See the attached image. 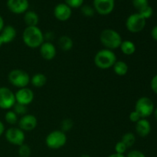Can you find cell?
<instances>
[{"label": "cell", "mask_w": 157, "mask_h": 157, "mask_svg": "<svg viewBox=\"0 0 157 157\" xmlns=\"http://www.w3.org/2000/svg\"><path fill=\"white\" fill-rule=\"evenodd\" d=\"M22 40L27 47L36 48L44 43V36L42 31L38 26H29L23 31Z\"/></svg>", "instance_id": "cell-1"}, {"label": "cell", "mask_w": 157, "mask_h": 157, "mask_svg": "<svg viewBox=\"0 0 157 157\" xmlns=\"http://www.w3.org/2000/svg\"><path fill=\"white\" fill-rule=\"evenodd\" d=\"M100 41L101 44L106 49L113 51L119 48L123 39L121 34L112 29H106L101 32L100 35Z\"/></svg>", "instance_id": "cell-2"}, {"label": "cell", "mask_w": 157, "mask_h": 157, "mask_svg": "<svg viewBox=\"0 0 157 157\" xmlns=\"http://www.w3.org/2000/svg\"><path fill=\"white\" fill-rule=\"evenodd\" d=\"M117 56L114 52L109 49H101L98 52L94 58V62L97 67L102 70L111 68L116 63Z\"/></svg>", "instance_id": "cell-3"}, {"label": "cell", "mask_w": 157, "mask_h": 157, "mask_svg": "<svg viewBox=\"0 0 157 157\" xmlns=\"http://www.w3.org/2000/svg\"><path fill=\"white\" fill-rule=\"evenodd\" d=\"M9 83L18 89L28 87L31 81V78L25 71L21 69H14L8 75Z\"/></svg>", "instance_id": "cell-4"}, {"label": "cell", "mask_w": 157, "mask_h": 157, "mask_svg": "<svg viewBox=\"0 0 157 157\" xmlns=\"http://www.w3.org/2000/svg\"><path fill=\"white\" fill-rule=\"evenodd\" d=\"M67 136L61 130H54L48 134L45 138V144L52 150H58L64 147L67 143Z\"/></svg>", "instance_id": "cell-5"}, {"label": "cell", "mask_w": 157, "mask_h": 157, "mask_svg": "<svg viewBox=\"0 0 157 157\" xmlns=\"http://www.w3.org/2000/svg\"><path fill=\"white\" fill-rule=\"evenodd\" d=\"M155 110L153 101L148 97H142L136 101L135 104V110L141 118H146L151 116Z\"/></svg>", "instance_id": "cell-6"}, {"label": "cell", "mask_w": 157, "mask_h": 157, "mask_svg": "<svg viewBox=\"0 0 157 157\" xmlns=\"http://www.w3.org/2000/svg\"><path fill=\"white\" fill-rule=\"evenodd\" d=\"M147 20L139 13L131 14L126 20V28L131 33H139L144 29Z\"/></svg>", "instance_id": "cell-7"}, {"label": "cell", "mask_w": 157, "mask_h": 157, "mask_svg": "<svg viewBox=\"0 0 157 157\" xmlns=\"http://www.w3.org/2000/svg\"><path fill=\"white\" fill-rule=\"evenodd\" d=\"M6 139L9 144L15 146H21L24 144L25 140V135L23 130H21L19 127H12L6 130L5 133Z\"/></svg>", "instance_id": "cell-8"}, {"label": "cell", "mask_w": 157, "mask_h": 157, "mask_svg": "<svg viewBox=\"0 0 157 157\" xmlns=\"http://www.w3.org/2000/svg\"><path fill=\"white\" fill-rule=\"evenodd\" d=\"M15 103V94L9 87H0V108L2 110H10Z\"/></svg>", "instance_id": "cell-9"}, {"label": "cell", "mask_w": 157, "mask_h": 157, "mask_svg": "<svg viewBox=\"0 0 157 157\" xmlns=\"http://www.w3.org/2000/svg\"><path fill=\"white\" fill-rule=\"evenodd\" d=\"M93 4L95 12L101 15H107L114 9L115 0H94Z\"/></svg>", "instance_id": "cell-10"}, {"label": "cell", "mask_w": 157, "mask_h": 157, "mask_svg": "<svg viewBox=\"0 0 157 157\" xmlns=\"http://www.w3.org/2000/svg\"><path fill=\"white\" fill-rule=\"evenodd\" d=\"M15 96L16 103L25 106L30 104L34 101V98H35L34 92L32 91V89L29 88L28 87L18 89L15 94Z\"/></svg>", "instance_id": "cell-11"}, {"label": "cell", "mask_w": 157, "mask_h": 157, "mask_svg": "<svg viewBox=\"0 0 157 157\" xmlns=\"http://www.w3.org/2000/svg\"><path fill=\"white\" fill-rule=\"evenodd\" d=\"M18 127L23 131H32L36 128L38 125V120L33 114L27 113L21 116L18 122Z\"/></svg>", "instance_id": "cell-12"}, {"label": "cell", "mask_w": 157, "mask_h": 157, "mask_svg": "<svg viewBox=\"0 0 157 157\" xmlns=\"http://www.w3.org/2000/svg\"><path fill=\"white\" fill-rule=\"evenodd\" d=\"M7 7L12 13L16 15L23 14L29 9V0H8Z\"/></svg>", "instance_id": "cell-13"}, {"label": "cell", "mask_w": 157, "mask_h": 157, "mask_svg": "<svg viewBox=\"0 0 157 157\" xmlns=\"http://www.w3.org/2000/svg\"><path fill=\"white\" fill-rule=\"evenodd\" d=\"M72 9L65 3H59L54 9V15L58 21H66L71 17Z\"/></svg>", "instance_id": "cell-14"}, {"label": "cell", "mask_w": 157, "mask_h": 157, "mask_svg": "<svg viewBox=\"0 0 157 157\" xmlns=\"http://www.w3.org/2000/svg\"><path fill=\"white\" fill-rule=\"evenodd\" d=\"M39 52L41 58L46 61H52L57 55L56 48L51 41H44L39 47Z\"/></svg>", "instance_id": "cell-15"}, {"label": "cell", "mask_w": 157, "mask_h": 157, "mask_svg": "<svg viewBox=\"0 0 157 157\" xmlns=\"http://www.w3.org/2000/svg\"><path fill=\"white\" fill-rule=\"evenodd\" d=\"M135 130L138 136L141 137H146L150 134L151 131V124L147 119L141 118L138 122L136 123Z\"/></svg>", "instance_id": "cell-16"}, {"label": "cell", "mask_w": 157, "mask_h": 157, "mask_svg": "<svg viewBox=\"0 0 157 157\" xmlns=\"http://www.w3.org/2000/svg\"><path fill=\"white\" fill-rule=\"evenodd\" d=\"M16 29L12 25H6L0 32V36L3 41V44H9L13 41L16 37Z\"/></svg>", "instance_id": "cell-17"}, {"label": "cell", "mask_w": 157, "mask_h": 157, "mask_svg": "<svg viewBox=\"0 0 157 157\" xmlns=\"http://www.w3.org/2000/svg\"><path fill=\"white\" fill-rule=\"evenodd\" d=\"M24 21L27 27L29 26H37L39 21L38 14L34 11H29L24 13Z\"/></svg>", "instance_id": "cell-18"}, {"label": "cell", "mask_w": 157, "mask_h": 157, "mask_svg": "<svg viewBox=\"0 0 157 157\" xmlns=\"http://www.w3.org/2000/svg\"><path fill=\"white\" fill-rule=\"evenodd\" d=\"M119 48L121 49L124 55L130 56V55H133L136 52V48L134 43L132 41H130V40H124V41H122Z\"/></svg>", "instance_id": "cell-19"}, {"label": "cell", "mask_w": 157, "mask_h": 157, "mask_svg": "<svg viewBox=\"0 0 157 157\" xmlns=\"http://www.w3.org/2000/svg\"><path fill=\"white\" fill-rule=\"evenodd\" d=\"M47 81L48 78L45 75L42 73H37L31 78L30 83L35 87L40 88V87H42L45 85Z\"/></svg>", "instance_id": "cell-20"}, {"label": "cell", "mask_w": 157, "mask_h": 157, "mask_svg": "<svg viewBox=\"0 0 157 157\" xmlns=\"http://www.w3.org/2000/svg\"><path fill=\"white\" fill-rule=\"evenodd\" d=\"M58 45L62 51L68 52L71 50L74 46L73 40L67 35H62L58 39Z\"/></svg>", "instance_id": "cell-21"}, {"label": "cell", "mask_w": 157, "mask_h": 157, "mask_svg": "<svg viewBox=\"0 0 157 157\" xmlns=\"http://www.w3.org/2000/svg\"><path fill=\"white\" fill-rule=\"evenodd\" d=\"M114 73L118 76H124L127 74L129 70L128 64L124 61H117L113 66Z\"/></svg>", "instance_id": "cell-22"}, {"label": "cell", "mask_w": 157, "mask_h": 157, "mask_svg": "<svg viewBox=\"0 0 157 157\" xmlns=\"http://www.w3.org/2000/svg\"><path fill=\"white\" fill-rule=\"evenodd\" d=\"M121 141L127 146V148H130V147H133L134 145L135 142H136V136H135L133 133L127 132V133H124L123 135L122 138H121Z\"/></svg>", "instance_id": "cell-23"}, {"label": "cell", "mask_w": 157, "mask_h": 157, "mask_svg": "<svg viewBox=\"0 0 157 157\" xmlns=\"http://www.w3.org/2000/svg\"><path fill=\"white\" fill-rule=\"evenodd\" d=\"M5 121L10 125H15L18 122V115L13 110H9L5 114Z\"/></svg>", "instance_id": "cell-24"}, {"label": "cell", "mask_w": 157, "mask_h": 157, "mask_svg": "<svg viewBox=\"0 0 157 157\" xmlns=\"http://www.w3.org/2000/svg\"><path fill=\"white\" fill-rule=\"evenodd\" d=\"M32 154V150L30 147L25 144H21L18 148V156L20 157H30Z\"/></svg>", "instance_id": "cell-25"}, {"label": "cell", "mask_w": 157, "mask_h": 157, "mask_svg": "<svg viewBox=\"0 0 157 157\" xmlns=\"http://www.w3.org/2000/svg\"><path fill=\"white\" fill-rule=\"evenodd\" d=\"M13 111L16 113L17 115H20V116H24V115L27 114V106L23 105V104H18V103H15V105L13 106Z\"/></svg>", "instance_id": "cell-26"}, {"label": "cell", "mask_w": 157, "mask_h": 157, "mask_svg": "<svg viewBox=\"0 0 157 157\" xmlns=\"http://www.w3.org/2000/svg\"><path fill=\"white\" fill-rule=\"evenodd\" d=\"M74 123L73 121L71 119H69V118H66V119L63 120L61 123V130H62L63 132H67L69 130H71L73 128Z\"/></svg>", "instance_id": "cell-27"}, {"label": "cell", "mask_w": 157, "mask_h": 157, "mask_svg": "<svg viewBox=\"0 0 157 157\" xmlns=\"http://www.w3.org/2000/svg\"><path fill=\"white\" fill-rule=\"evenodd\" d=\"M81 13H82L83 15L86 17H93L95 13V10L94 9V7L89 6V5H83L81 6Z\"/></svg>", "instance_id": "cell-28"}, {"label": "cell", "mask_w": 157, "mask_h": 157, "mask_svg": "<svg viewBox=\"0 0 157 157\" xmlns=\"http://www.w3.org/2000/svg\"><path fill=\"white\" fill-rule=\"evenodd\" d=\"M138 13H139L140 15H142V16L147 20L152 17V15H153V9L150 6H146V7H144V9H141V10H140L139 12H138Z\"/></svg>", "instance_id": "cell-29"}, {"label": "cell", "mask_w": 157, "mask_h": 157, "mask_svg": "<svg viewBox=\"0 0 157 157\" xmlns=\"http://www.w3.org/2000/svg\"><path fill=\"white\" fill-rule=\"evenodd\" d=\"M133 6L139 12L146 6H149L148 0H133Z\"/></svg>", "instance_id": "cell-30"}, {"label": "cell", "mask_w": 157, "mask_h": 157, "mask_svg": "<svg viewBox=\"0 0 157 157\" xmlns=\"http://www.w3.org/2000/svg\"><path fill=\"white\" fill-rule=\"evenodd\" d=\"M127 147L122 142V141H119L116 144L114 147V150H115V153H118V154H122L124 155V153L127 152Z\"/></svg>", "instance_id": "cell-31"}, {"label": "cell", "mask_w": 157, "mask_h": 157, "mask_svg": "<svg viewBox=\"0 0 157 157\" xmlns=\"http://www.w3.org/2000/svg\"><path fill=\"white\" fill-rule=\"evenodd\" d=\"M84 1V0H64V3L71 9H77L83 6Z\"/></svg>", "instance_id": "cell-32"}, {"label": "cell", "mask_w": 157, "mask_h": 157, "mask_svg": "<svg viewBox=\"0 0 157 157\" xmlns=\"http://www.w3.org/2000/svg\"><path fill=\"white\" fill-rule=\"evenodd\" d=\"M126 157H147L142 151L138 150H133L129 152Z\"/></svg>", "instance_id": "cell-33"}, {"label": "cell", "mask_w": 157, "mask_h": 157, "mask_svg": "<svg viewBox=\"0 0 157 157\" xmlns=\"http://www.w3.org/2000/svg\"><path fill=\"white\" fill-rule=\"evenodd\" d=\"M129 119H130V121H131V122L136 124V122H138V121L141 119V117L136 110H133V111H132L131 113H130V115H129Z\"/></svg>", "instance_id": "cell-34"}, {"label": "cell", "mask_w": 157, "mask_h": 157, "mask_svg": "<svg viewBox=\"0 0 157 157\" xmlns=\"http://www.w3.org/2000/svg\"><path fill=\"white\" fill-rule=\"evenodd\" d=\"M150 87H151L152 90L157 94V75L152 78L151 82H150Z\"/></svg>", "instance_id": "cell-35"}, {"label": "cell", "mask_w": 157, "mask_h": 157, "mask_svg": "<svg viewBox=\"0 0 157 157\" xmlns=\"http://www.w3.org/2000/svg\"><path fill=\"white\" fill-rule=\"evenodd\" d=\"M151 36H152V38L155 40V41H157V25H155L154 27L152 29Z\"/></svg>", "instance_id": "cell-36"}, {"label": "cell", "mask_w": 157, "mask_h": 157, "mask_svg": "<svg viewBox=\"0 0 157 157\" xmlns=\"http://www.w3.org/2000/svg\"><path fill=\"white\" fill-rule=\"evenodd\" d=\"M5 132V126L3 124V123L0 121V136L4 133Z\"/></svg>", "instance_id": "cell-37"}, {"label": "cell", "mask_w": 157, "mask_h": 157, "mask_svg": "<svg viewBox=\"0 0 157 157\" xmlns=\"http://www.w3.org/2000/svg\"><path fill=\"white\" fill-rule=\"evenodd\" d=\"M5 27V22H4V19H3L2 17L0 15V32H2V30L3 29V28Z\"/></svg>", "instance_id": "cell-38"}, {"label": "cell", "mask_w": 157, "mask_h": 157, "mask_svg": "<svg viewBox=\"0 0 157 157\" xmlns=\"http://www.w3.org/2000/svg\"><path fill=\"white\" fill-rule=\"evenodd\" d=\"M107 157H126L124 155H122V154H118V153H113V154H110V156H108Z\"/></svg>", "instance_id": "cell-39"}, {"label": "cell", "mask_w": 157, "mask_h": 157, "mask_svg": "<svg viewBox=\"0 0 157 157\" xmlns=\"http://www.w3.org/2000/svg\"><path fill=\"white\" fill-rule=\"evenodd\" d=\"M153 114H154L155 118H156V120L157 121V107H156V108H155L154 112H153Z\"/></svg>", "instance_id": "cell-40"}, {"label": "cell", "mask_w": 157, "mask_h": 157, "mask_svg": "<svg viewBox=\"0 0 157 157\" xmlns=\"http://www.w3.org/2000/svg\"><path fill=\"white\" fill-rule=\"evenodd\" d=\"M81 157H91V156L88 154H83V155H81Z\"/></svg>", "instance_id": "cell-41"}, {"label": "cell", "mask_w": 157, "mask_h": 157, "mask_svg": "<svg viewBox=\"0 0 157 157\" xmlns=\"http://www.w3.org/2000/svg\"><path fill=\"white\" fill-rule=\"evenodd\" d=\"M2 44H3V41H2V40L1 36H0V47H1V46L2 45Z\"/></svg>", "instance_id": "cell-42"}]
</instances>
